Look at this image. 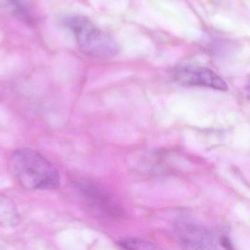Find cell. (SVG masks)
Listing matches in <instances>:
<instances>
[{
  "instance_id": "obj_2",
  "label": "cell",
  "mask_w": 250,
  "mask_h": 250,
  "mask_svg": "<svg viewBox=\"0 0 250 250\" xmlns=\"http://www.w3.org/2000/svg\"><path fill=\"white\" fill-rule=\"evenodd\" d=\"M63 23L73 34L83 54L98 58H111L119 52L115 40L87 18L78 15L67 16Z\"/></svg>"
},
{
  "instance_id": "obj_6",
  "label": "cell",
  "mask_w": 250,
  "mask_h": 250,
  "mask_svg": "<svg viewBox=\"0 0 250 250\" xmlns=\"http://www.w3.org/2000/svg\"><path fill=\"white\" fill-rule=\"evenodd\" d=\"M119 245L125 249L132 250H152L156 249L151 242L138 239H129L120 241Z\"/></svg>"
},
{
  "instance_id": "obj_3",
  "label": "cell",
  "mask_w": 250,
  "mask_h": 250,
  "mask_svg": "<svg viewBox=\"0 0 250 250\" xmlns=\"http://www.w3.org/2000/svg\"><path fill=\"white\" fill-rule=\"evenodd\" d=\"M178 82L186 86L207 87L218 91H226L228 85L218 75L210 69L195 66L179 68L174 71Z\"/></svg>"
},
{
  "instance_id": "obj_7",
  "label": "cell",
  "mask_w": 250,
  "mask_h": 250,
  "mask_svg": "<svg viewBox=\"0 0 250 250\" xmlns=\"http://www.w3.org/2000/svg\"><path fill=\"white\" fill-rule=\"evenodd\" d=\"M9 1L19 16H20L22 19H26L28 22H30L29 19L31 16L29 14V10L26 0H9Z\"/></svg>"
},
{
  "instance_id": "obj_4",
  "label": "cell",
  "mask_w": 250,
  "mask_h": 250,
  "mask_svg": "<svg viewBox=\"0 0 250 250\" xmlns=\"http://www.w3.org/2000/svg\"><path fill=\"white\" fill-rule=\"evenodd\" d=\"M179 242L188 249H213L214 239L204 227L188 223L181 222L176 227Z\"/></svg>"
},
{
  "instance_id": "obj_1",
  "label": "cell",
  "mask_w": 250,
  "mask_h": 250,
  "mask_svg": "<svg viewBox=\"0 0 250 250\" xmlns=\"http://www.w3.org/2000/svg\"><path fill=\"white\" fill-rule=\"evenodd\" d=\"M9 170L18 183L28 190H53L60 185L56 167L43 156L29 148L12 154Z\"/></svg>"
},
{
  "instance_id": "obj_5",
  "label": "cell",
  "mask_w": 250,
  "mask_h": 250,
  "mask_svg": "<svg viewBox=\"0 0 250 250\" xmlns=\"http://www.w3.org/2000/svg\"><path fill=\"white\" fill-rule=\"evenodd\" d=\"M19 221L17 208L7 197L0 195V225L15 226Z\"/></svg>"
}]
</instances>
